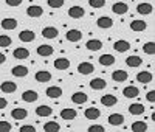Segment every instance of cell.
Segmentation results:
<instances>
[{"instance_id":"obj_31","label":"cell","mask_w":155,"mask_h":132,"mask_svg":"<svg viewBox=\"0 0 155 132\" xmlns=\"http://www.w3.org/2000/svg\"><path fill=\"white\" fill-rule=\"evenodd\" d=\"M51 113H53V109L47 104H42L39 107H36V115H39V117H50Z\"/></svg>"},{"instance_id":"obj_33","label":"cell","mask_w":155,"mask_h":132,"mask_svg":"<svg viewBox=\"0 0 155 132\" xmlns=\"http://www.w3.org/2000/svg\"><path fill=\"white\" fill-rule=\"evenodd\" d=\"M87 95L84 93V92H74V93L71 95V101L74 103V104H84V103H87Z\"/></svg>"},{"instance_id":"obj_30","label":"cell","mask_w":155,"mask_h":132,"mask_svg":"<svg viewBox=\"0 0 155 132\" xmlns=\"http://www.w3.org/2000/svg\"><path fill=\"white\" fill-rule=\"evenodd\" d=\"M98 61H99V64L102 65V67H110V65L115 64V56H112V55H102V56L98 58Z\"/></svg>"},{"instance_id":"obj_45","label":"cell","mask_w":155,"mask_h":132,"mask_svg":"<svg viewBox=\"0 0 155 132\" xmlns=\"http://www.w3.org/2000/svg\"><path fill=\"white\" fill-rule=\"evenodd\" d=\"M5 3L8 5V6H19V5H22V0H5Z\"/></svg>"},{"instance_id":"obj_6","label":"cell","mask_w":155,"mask_h":132,"mask_svg":"<svg viewBox=\"0 0 155 132\" xmlns=\"http://www.w3.org/2000/svg\"><path fill=\"white\" fill-rule=\"evenodd\" d=\"M78 72H79L81 75H90L95 72V67L92 62H81L79 65H78Z\"/></svg>"},{"instance_id":"obj_34","label":"cell","mask_w":155,"mask_h":132,"mask_svg":"<svg viewBox=\"0 0 155 132\" xmlns=\"http://www.w3.org/2000/svg\"><path fill=\"white\" fill-rule=\"evenodd\" d=\"M126 64H127V67L135 69V67H140V65L143 64V59H141L140 56H129L126 59Z\"/></svg>"},{"instance_id":"obj_23","label":"cell","mask_w":155,"mask_h":132,"mask_svg":"<svg viewBox=\"0 0 155 132\" xmlns=\"http://www.w3.org/2000/svg\"><path fill=\"white\" fill-rule=\"evenodd\" d=\"M85 47L90 51H99L102 48V42L99 41V39H90V41H87Z\"/></svg>"},{"instance_id":"obj_20","label":"cell","mask_w":155,"mask_h":132,"mask_svg":"<svg viewBox=\"0 0 155 132\" xmlns=\"http://www.w3.org/2000/svg\"><path fill=\"white\" fill-rule=\"evenodd\" d=\"M34 78H36L37 83H48L51 79V73L47 72V70H39V72H36Z\"/></svg>"},{"instance_id":"obj_24","label":"cell","mask_w":155,"mask_h":132,"mask_svg":"<svg viewBox=\"0 0 155 132\" xmlns=\"http://www.w3.org/2000/svg\"><path fill=\"white\" fill-rule=\"evenodd\" d=\"M147 28V25L144 20H132L130 22V30L132 31H137V33H141Z\"/></svg>"},{"instance_id":"obj_7","label":"cell","mask_w":155,"mask_h":132,"mask_svg":"<svg viewBox=\"0 0 155 132\" xmlns=\"http://www.w3.org/2000/svg\"><path fill=\"white\" fill-rule=\"evenodd\" d=\"M90 87H92L93 90H102L107 87V83L104 78H93L92 81H90Z\"/></svg>"},{"instance_id":"obj_43","label":"cell","mask_w":155,"mask_h":132,"mask_svg":"<svg viewBox=\"0 0 155 132\" xmlns=\"http://www.w3.org/2000/svg\"><path fill=\"white\" fill-rule=\"evenodd\" d=\"M88 132H104V126H101V124H92V126H88Z\"/></svg>"},{"instance_id":"obj_44","label":"cell","mask_w":155,"mask_h":132,"mask_svg":"<svg viewBox=\"0 0 155 132\" xmlns=\"http://www.w3.org/2000/svg\"><path fill=\"white\" fill-rule=\"evenodd\" d=\"M19 130H20V132H36V127L31 126V124H25V126H22Z\"/></svg>"},{"instance_id":"obj_25","label":"cell","mask_w":155,"mask_h":132,"mask_svg":"<svg viewBox=\"0 0 155 132\" xmlns=\"http://www.w3.org/2000/svg\"><path fill=\"white\" fill-rule=\"evenodd\" d=\"M54 69L56 70H67V69H70V61L67 58H58L54 61Z\"/></svg>"},{"instance_id":"obj_26","label":"cell","mask_w":155,"mask_h":132,"mask_svg":"<svg viewBox=\"0 0 155 132\" xmlns=\"http://www.w3.org/2000/svg\"><path fill=\"white\" fill-rule=\"evenodd\" d=\"M113 48L118 51V53H124V51H127L129 48H130V44H129L127 41H123V39H120V41H115Z\"/></svg>"},{"instance_id":"obj_38","label":"cell","mask_w":155,"mask_h":132,"mask_svg":"<svg viewBox=\"0 0 155 132\" xmlns=\"http://www.w3.org/2000/svg\"><path fill=\"white\" fill-rule=\"evenodd\" d=\"M143 51L146 53V55L153 56V55H155V44H153V42H146V44L143 45Z\"/></svg>"},{"instance_id":"obj_2","label":"cell","mask_w":155,"mask_h":132,"mask_svg":"<svg viewBox=\"0 0 155 132\" xmlns=\"http://www.w3.org/2000/svg\"><path fill=\"white\" fill-rule=\"evenodd\" d=\"M11 117H12V120H25L28 117V110L23 107H16L11 110Z\"/></svg>"},{"instance_id":"obj_46","label":"cell","mask_w":155,"mask_h":132,"mask_svg":"<svg viewBox=\"0 0 155 132\" xmlns=\"http://www.w3.org/2000/svg\"><path fill=\"white\" fill-rule=\"evenodd\" d=\"M146 100L149 101V103H155V92L153 90H150V92H147V95H146Z\"/></svg>"},{"instance_id":"obj_1","label":"cell","mask_w":155,"mask_h":132,"mask_svg":"<svg viewBox=\"0 0 155 132\" xmlns=\"http://www.w3.org/2000/svg\"><path fill=\"white\" fill-rule=\"evenodd\" d=\"M65 37H67L68 42H79L81 39H82V31L81 30H76V28L68 30L67 34H65Z\"/></svg>"},{"instance_id":"obj_5","label":"cell","mask_w":155,"mask_h":132,"mask_svg":"<svg viewBox=\"0 0 155 132\" xmlns=\"http://www.w3.org/2000/svg\"><path fill=\"white\" fill-rule=\"evenodd\" d=\"M19 39H20V42H33L36 39V34L33 30H23L19 33Z\"/></svg>"},{"instance_id":"obj_27","label":"cell","mask_w":155,"mask_h":132,"mask_svg":"<svg viewBox=\"0 0 155 132\" xmlns=\"http://www.w3.org/2000/svg\"><path fill=\"white\" fill-rule=\"evenodd\" d=\"M12 56H14L16 59H28L30 51L27 48H23V47H19V48H16L14 51H12Z\"/></svg>"},{"instance_id":"obj_32","label":"cell","mask_w":155,"mask_h":132,"mask_svg":"<svg viewBox=\"0 0 155 132\" xmlns=\"http://www.w3.org/2000/svg\"><path fill=\"white\" fill-rule=\"evenodd\" d=\"M129 112L132 115H143L144 113V106L141 103H134V104L129 106Z\"/></svg>"},{"instance_id":"obj_11","label":"cell","mask_w":155,"mask_h":132,"mask_svg":"<svg viewBox=\"0 0 155 132\" xmlns=\"http://www.w3.org/2000/svg\"><path fill=\"white\" fill-rule=\"evenodd\" d=\"M36 51H37L39 56L47 58V56H51V55H53V47H51V45H47V44H42V45L37 47Z\"/></svg>"},{"instance_id":"obj_29","label":"cell","mask_w":155,"mask_h":132,"mask_svg":"<svg viewBox=\"0 0 155 132\" xmlns=\"http://www.w3.org/2000/svg\"><path fill=\"white\" fill-rule=\"evenodd\" d=\"M124 123V117L121 113H112L109 115V124L112 126H121Z\"/></svg>"},{"instance_id":"obj_13","label":"cell","mask_w":155,"mask_h":132,"mask_svg":"<svg viewBox=\"0 0 155 132\" xmlns=\"http://www.w3.org/2000/svg\"><path fill=\"white\" fill-rule=\"evenodd\" d=\"M101 115V110L96 109V107H87L84 110V117L87 118V120H98Z\"/></svg>"},{"instance_id":"obj_4","label":"cell","mask_w":155,"mask_h":132,"mask_svg":"<svg viewBox=\"0 0 155 132\" xmlns=\"http://www.w3.org/2000/svg\"><path fill=\"white\" fill-rule=\"evenodd\" d=\"M96 25H98V28H102V30H109L113 26V20L107 16H102L96 20Z\"/></svg>"},{"instance_id":"obj_22","label":"cell","mask_w":155,"mask_h":132,"mask_svg":"<svg viewBox=\"0 0 155 132\" xmlns=\"http://www.w3.org/2000/svg\"><path fill=\"white\" fill-rule=\"evenodd\" d=\"M123 95H124L126 98H137V96L140 95V90H138V87H135V86H127V87L123 90Z\"/></svg>"},{"instance_id":"obj_10","label":"cell","mask_w":155,"mask_h":132,"mask_svg":"<svg viewBox=\"0 0 155 132\" xmlns=\"http://www.w3.org/2000/svg\"><path fill=\"white\" fill-rule=\"evenodd\" d=\"M84 14H85V11H84L82 6H71V8H68V16L71 19H81V17H84Z\"/></svg>"},{"instance_id":"obj_42","label":"cell","mask_w":155,"mask_h":132,"mask_svg":"<svg viewBox=\"0 0 155 132\" xmlns=\"http://www.w3.org/2000/svg\"><path fill=\"white\" fill-rule=\"evenodd\" d=\"M11 129H12L11 123H8V121H0V132H9Z\"/></svg>"},{"instance_id":"obj_21","label":"cell","mask_w":155,"mask_h":132,"mask_svg":"<svg viewBox=\"0 0 155 132\" xmlns=\"http://www.w3.org/2000/svg\"><path fill=\"white\" fill-rule=\"evenodd\" d=\"M127 78H129V75H127L126 70H115L112 73V79H113L115 83H124Z\"/></svg>"},{"instance_id":"obj_47","label":"cell","mask_w":155,"mask_h":132,"mask_svg":"<svg viewBox=\"0 0 155 132\" xmlns=\"http://www.w3.org/2000/svg\"><path fill=\"white\" fill-rule=\"evenodd\" d=\"M6 106H8V101H6L5 98H0V110H2V109H5Z\"/></svg>"},{"instance_id":"obj_36","label":"cell","mask_w":155,"mask_h":132,"mask_svg":"<svg viewBox=\"0 0 155 132\" xmlns=\"http://www.w3.org/2000/svg\"><path fill=\"white\" fill-rule=\"evenodd\" d=\"M44 130L45 132H58V130H61V124L56 121H48L44 124Z\"/></svg>"},{"instance_id":"obj_18","label":"cell","mask_w":155,"mask_h":132,"mask_svg":"<svg viewBox=\"0 0 155 132\" xmlns=\"http://www.w3.org/2000/svg\"><path fill=\"white\" fill-rule=\"evenodd\" d=\"M101 103L102 106H106V107H112V106H115L116 103H118V98H116L115 95H102L101 96Z\"/></svg>"},{"instance_id":"obj_12","label":"cell","mask_w":155,"mask_h":132,"mask_svg":"<svg viewBox=\"0 0 155 132\" xmlns=\"http://www.w3.org/2000/svg\"><path fill=\"white\" fill-rule=\"evenodd\" d=\"M112 11L115 12V14H126V12L129 11V6H127V3H124V2H116V3H113L112 5Z\"/></svg>"},{"instance_id":"obj_3","label":"cell","mask_w":155,"mask_h":132,"mask_svg":"<svg viewBox=\"0 0 155 132\" xmlns=\"http://www.w3.org/2000/svg\"><path fill=\"white\" fill-rule=\"evenodd\" d=\"M27 14H28V17H41L44 14V8L39 5H31L27 8Z\"/></svg>"},{"instance_id":"obj_9","label":"cell","mask_w":155,"mask_h":132,"mask_svg":"<svg viewBox=\"0 0 155 132\" xmlns=\"http://www.w3.org/2000/svg\"><path fill=\"white\" fill-rule=\"evenodd\" d=\"M76 115H78V112H76L74 109H70V107H65V109L61 110V118H62V120H65V121L74 120Z\"/></svg>"},{"instance_id":"obj_28","label":"cell","mask_w":155,"mask_h":132,"mask_svg":"<svg viewBox=\"0 0 155 132\" xmlns=\"http://www.w3.org/2000/svg\"><path fill=\"white\" fill-rule=\"evenodd\" d=\"M137 81L138 83H141V84H149L150 81H152V73L150 72H140L138 75H137Z\"/></svg>"},{"instance_id":"obj_41","label":"cell","mask_w":155,"mask_h":132,"mask_svg":"<svg viewBox=\"0 0 155 132\" xmlns=\"http://www.w3.org/2000/svg\"><path fill=\"white\" fill-rule=\"evenodd\" d=\"M47 3L50 8H62L64 0H47Z\"/></svg>"},{"instance_id":"obj_15","label":"cell","mask_w":155,"mask_h":132,"mask_svg":"<svg viewBox=\"0 0 155 132\" xmlns=\"http://www.w3.org/2000/svg\"><path fill=\"white\" fill-rule=\"evenodd\" d=\"M28 67H25V65H14V67L11 69V73L17 76V78H23V76H27L28 75Z\"/></svg>"},{"instance_id":"obj_16","label":"cell","mask_w":155,"mask_h":132,"mask_svg":"<svg viewBox=\"0 0 155 132\" xmlns=\"http://www.w3.org/2000/svg\"><path fill=\"white\" fill-rule=\"evenodd\" d=\"M37 98H39V95L36 90H25L22 93V100L25 103H34V101H37Z\"/></svg>"},{"instance_id":"obj_17","label":"cell","mask_w":155,"mask_h":132,"mask_svg":"<svg viewBox=\"0 0 155 132\" xmlns=\"http://www.w3.org/2000/svg\"><path fill=\"white\" fill-rule=\"evenodd\" d=\"M0 90L3 92V93H12V92L17 90V84L12 83V81H5L0 84Z\"/></svg>"},{"instance_id":"obj_8","label":"cell","mask_w":155,"mask_h":132,"mask_svg":"<svg viewBox=\"0 0 155 132\" xmlns=\"http://www.w3.org/2000/svg\"><path fill=\"white\" fill-rule=\"evenodd\" d=\"M45 93H47V96L51 98V100H58V98L62 95V89L58 87V86H51V87H48V89L45 90Z\"/></svg>"},{"instance_id":"obj_19","label":"cell","mask_w":155,"mask_h":132,"mask_svg":"<svg viewBox=\"0 0 155 132\" xmlns=\"http://www.w3.org/2000/svg\"><path fill=\"white\" fill-rule=\"evenodd\" d=\"M16 26H17V20L14 17H6V19L2 20V28L3 30L11 31V30H16Z\"/></svg>"},{"instance_id":"obj_37","label":"cell","mask_w":155,"mask_h":132,"mask_svg":"<svg viewBox=\"0 0 155 132\" xmlns=\"http://www.w3.org/2000/svg\"><path fill=\"white\" fill-rule=\"evenodd\" d=\"M130 127L134 132H146L147 130V124L144 121H134Z\"/></svg>"},{"instance_id":"obj_39","label":"cell","mask_w":155,"mask_h":132,"mask_svg":"<svg viewBox=\"0 0 155 132\" xmlns=\"http://www.w3.org/2000/svg\"><path fill=\"white\" fill-rule=\"evenodd\" d=\"M11 44H12V39H11L9 36H6V34H2V36H0V47L6 48V47H9Z\"/></svg>"},{"instance_id":"obj_48","label":"cell","mask_w":155,"mask_h":132,"mask_svg":"<svg viewBox=\"0 0 155 132\" xmlns=\"http://www.w3.org/2000/svg\"><path fill=\"white\" fill-rule=\"evenodd\" d=\"M5 61H6V56L3 55V53H0V64H3Z\"/></svg>"},{"instance_id":"obj_40","label":"cell","mask_w":155,"mask_h":132,"mask_svg":"<svg viewBox=\"0 0 155 132\" xmlns=\"http://www.w3.org/2000/svg\"><path fill=\"white\" fill-rule=\"evenodd\" d=\"M88 5L92 8H102L106 5V0H88Z\"/></svg>"},{"instance_id":"obj_35","label":"cell","mask_w":155,"mask_h":132,"mask_svg":"<svg viewBox=\"0 0 155 132\" xmlns=\"http://www.w3.org/2000/svg\"><path fill=\"white\" fill-rule=\"evenodd\" d=\"M137 11L140 12V14H150V12L153 11V6L150 5V3H140L138 6H137Z\"/></svg>"},{"instance_id":"obj_14","label":"cell","mask_w":155,"mask_h":132,"mask_svg":"<svg viewBox=\"0 0 155 132\" xmlns=\"http://www.w3.org/2000/svg\"><path fill=\"white\" fill-rule=\"evenodd\" d=\"M42 36L45 39H56L59 36V31H58V28H54V26H45V28L42 30Z\"/></svg>"}]
</instances>
